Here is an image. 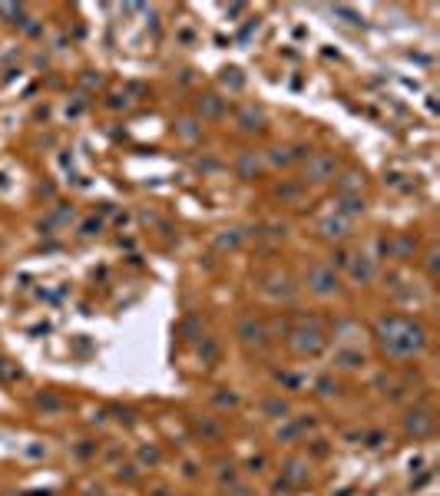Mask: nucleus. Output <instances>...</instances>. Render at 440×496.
I'll use <instances>...</instances> for the list:
<instances>
[{
	"label": "nucleus",
	"instance_id": "7ed1b4c3",
	"mask_svg": "<svg viewBox=\"0 0 440 496\" xmlns=\"http://www.w3.org/2000/svg\"><path fill=\"white\" fill-rule=\"evenodd\" d=\"M199 109H202L205 116H219V113H222V103H219V96H212V93H209V96H202Z\"/></svg>",
	"mask_w": 440,
	"mask_h": 496
},
{
	"label": "nucleus",
	"instance_id": "20e7f679",
	"mask_svg": "<svg viewBox=\"0 0 440 496\" xmlns=\"http://www.w3.org/2000/svg\"><path fill=\"white\" fill-rule=\"evenodd\" d=\"M239 172H242L245 179H251V176L258 172V162H255V156H251V152H245V156L239 159Z\"/></svg>",
	"mask_w": 440,
	"mask_h": 496
},
{
	"label": "nucleus",
	"instance_id": "f03ea898",
	"mask_svg": "<svg viewBox=\"0 0 440 496\" xmlns=\"http://www.w3.org/2000/svg\"><path fill=\"white\" fill-rule=\"evenodd\" d=\"M334 169V159L331 156H318L314 162L308 166V176H311V182H325L328 179V172Z\"/></svg>",
	"mask_w": 440,
	"mask_h": 496
},
{
	"label": "nucleus",
	"instance_id": "f257e3e1",
	"mask_svg": "<svg viewBox=\"0 0 440 496\" xmlns=\"http://www.w3.org/2000/svg\"><path fill=\"white\" fill-rule=\"evenodd\" d=\"M239 126L245 132H251V129H265V113L262 109H255V106H245L239 113Z\"/></svg>",
	"mask_w": 440,
	"mask_h": 496
},
{
	"label": "nucleus",
	"instance_id": "39448f33",
	"mask_svg": "<svg viewBox=\"0 0 440 496\" xmlns=\"http://www.w3.org/2000/svg\"><path fill=\"white\" fill-rule=\"evenodd\" d=\"M222 83H232L235 89H242V83H245V80L239 76V69H235V66H228V69H222Z\"/></svg>",
	"mask_w": 440,
	"mask_h": 496
}]
</instances>
